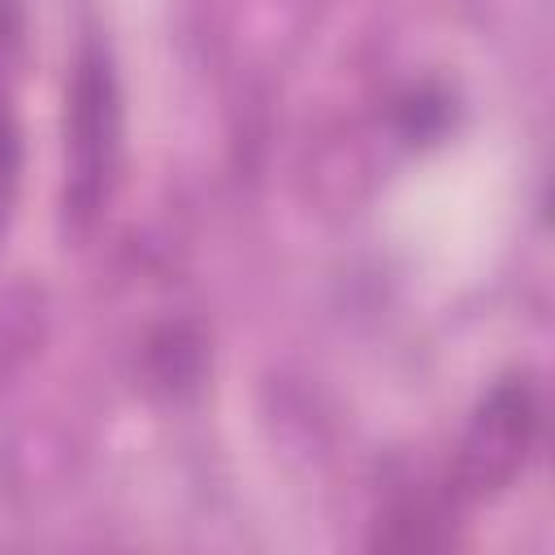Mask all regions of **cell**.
Instances as JSON below:
<instances>
[{"label":"cell","mask_w":555,"mask_h":555,"mask_svg":"<svg viewBox=\"0 0 555 555\" xmlns=\"http://www.w3.org/2000/svg\"><path fill=\"white\" fill-rule=\"evenodd\" d=\"M199 364H204L199 338H195L186 325H165V330L152 338V347H147V369H152V377H156L169 395L195 386Z\"/></svg>","instance_id":"4"},{"label":"cell","mask_w":555,"mask_h":555,"mask_svg":"<svg viewBox=\"0 0 555 555\" xmlns=\"http://www.w3.org/2000/svg\"><path fill=\"white\" fill-rule=\"evenodd\" d=\"M65 104V230L87 234L121 169V91L100 43H82Z\"/></svg>","instance_id":"1"},{"label":"cell","mask_w":555,"mask_h":555,"mask_svg":"<svg viewBox=\"0 0 555 555\" xmlns=\"http://www.w3.org/2000/svg\"><path fill=\"white\" fill-rule=\"evenodd\" d=\"M451 494H399L382 516H377V533L373 546H390V551H429V546H447L451 542Z\"/></svg>","instance_id":"3"},{"label":"cell","mask_w":555,"mask_h":555,"mask_svg":"<svg viewBox=\"0 0 555 555\" xmlns=\"http://www.w3.org/2000/svg\"><path fill=\"white\" fill-rule=\"evenodd\" d=\"M17 182H22V134H17V121H13L9 104L0 100V238L13 221Z\"/></svg>","instance_id":"5"},{"label":"cell","mask_w":555,"mask_h":555,"mask_svg":"<svg viewBox=\"0 0 555 555\" xmlns=\"http://www.w3.org/2000/svg\"><path fill=\"white\" fill-rule=\"evenodd\" d=\"M538 434H542L538 386L529 377L494 382V390L477 403L460 438V455H455L451 486H447L455 503H477V499H494L499 490H507L529 464Z\"/></svg>","instance_id":"2"}]
</instances>
